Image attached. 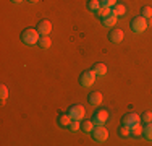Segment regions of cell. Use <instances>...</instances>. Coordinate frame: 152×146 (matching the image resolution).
I'll return each mask as SVG.
<instances>
[{
  "label": "cell",
  "instance_id": "cell-12",
  "mask_svg": "<svg viewBox=\"0 0 152 146\" xmlns=\"http://www.w3.org/2000/svg\"><path fill=\"white\" fill-rule=\"evenodd\" d=\"M92 72L96 73V76H104L107 75V65L99 62V63H94L92 65Z\"/></svg>",
  "mask_w": 152,
  "mask_h": 146
},
{
  "label": "cell",
  "instance_id": "cell-28",
  "mask_svg": "<svg viewBox=\"0 0 152 146\" xmlns=\"http://www.w3.org/2000/svg\"><path fill=\"white\" fill-rule=\"evenodd\" d=\"M12 2H13V3H21L23 0H12Z\"/></svg>",
  "mask_w": 152,
  "mask_h": 146
},
{
  "label": "cell",
  "instance_id": "cell-8",
  "mask_svg": "<svg viewBox=\"0 0 152 146\" xmlns=\"http://www.w3.org/2000/svg\"><path fill=\"white\" fill-rule=\"evenodd\" d=\"M36 29L39 31V34L41 36H50V31H52V23H50L49 20H41L37 23V26Z\"/></svg>",
  "mask_w": 152,
  "mask_h": 146
},
{
  "label": "cell",
  "instance_id": "cell-10",
  "mask_svg": "<svg viewBox=\"0 0 152 146\" xmlns=\"http://www.w3.org/2000/svg\"><path fill=\"white\" fill-rule=\"evenodd\" d=\"M88 101H89V104H92V105H96V107H97V105L102 104L104 96H102V93H99V91H92V93H89Z\"/></svg>",
  "mask_w": 152,
  "mask_h": 146
},
{
  "label": "cell",
  "instance_id": "cell-4",
  "mask_svg": "<svg viewBox=\"0 0 152 146\" xmlns=\"http://www.w3.org/2000/svg\"><path fill=\"white\" fill-rule=\"evenodd\" d=\"M96 73L92 72V68L91 70H84L81 73V76H79V83H81V86L83 88H91L94 85V81H96Z\"/></svg>",
  "mask_w": 152,
  "mask_h": 146
},
{
  "label": "cell",
  "instance_id": "cell-18",
  "mask_svg": "<svg viewBox=\"0 0 152 146\" xmlns=\"http://www.w3.org/2000/svg\"><path fill=\"white\" fill-rule=\"evenodd\" d=\"M96 13H97V16H99L100 20H104L105 16H108V15L112 13V8H108V7H102V5H100V8L97 10Z\"/></svg>",
  "mask_w": 152,
  "mask_h": 146
},
{
  "label": "cell",
  "instance_id": "cell-21",
  "mask_svg": "<svg viewBox=\"0 0 152 146\" xmlns=\"http://www.w3.org/2000/svg\"><path fill=\"white\" fill-rule=\"evenodd\" d=\"M118 135H120L121 138L131 136V128H129V127H126V125H121L120 128H118Z\"/></svg>",
  "mask_w": 152,
  "mask_h": 146
},
{
  "label": "cell",
  "instance_id": "cell-5",
  "mask_svg": "<svg viewBox=\"0 0 152 146\" xmlns=\"http://www.w3.org/2000/svg\"><path fill=\"white\" fill-rule=\"evenodd\" d=\"M91 135L97 143H104V141H107V138H108V130L104 125H96L94 130L91 131Z\"/></svg>",
  "mask_w": 152,
  "mask_h": 146
},
{
  "label": "cell",
  "instance_id": "cell-6",
  "mask_svg": "<svg viewBox=\"0 0 152 146\" xmlns=\"http://www.w3.org/2000/svg\"><path fill=\"white\" fill-rule=\"evenodd\" d=\"M137 123H141V115L134 114V112H128L121 117V125H126V127H134Z\"/></svg>",
  "mask_w": 152,
  "mask_h": 146
},
{
  "label": "cell",
  "instance_id": "cell-2",
  "mask_svg": "<svg viewBox=\"0 0 152 146\" xmlns=\"http://www.w3.org/2000/svg\"><path fill=\"white\" fill-rule=\"evenodd\" d=\"M129 26H131V31L136 32V34H141V32H144L149 26V20H146V18L142 16V15H137L131 20V23H129Z\"/></svg>",
  "mask_w": 152,
  "mask_h": 146
},
{
  "label": "cell",
  "instance_id": "cell-3",
  "mask_svg": "<svg viewBox=\"0 0 152 146\" xmlns=\"http://www.w3.org/2000/svg\"><path fill=\"white\" fill-rule=\"evenodd\" d=\"M91 120L94 122V125H105L107 120H108V111H107V109H104V107L96 109Z\"/></svg>",
  "mask_w": 152,
  "mask_h": 146
},
{
  "label": "cell",
  "instance_id": "cell-11",
  "mask_svg": "<svg viewBox=\"0 0 152 146\" xmlns=\"http://www.w3.org/2000/svg\"><path fill=\"white\" fill-rule=\"evenodd\" d=\"M71 120H73V119L68 115V112H66V114H60L58 119H57V125L61 127V128H63V127H65V128H68L70 123H71Z\"/></svg>",
  "mask_w": 152,
  "mask_h": 146
},
{
  "label": "cell",
  "instance_id": "cell-14",
  "mask_svg": "<svg viewBox=\"0 0 152 146\" xmlns=\"http://www.w3.org/2000/svg\"><path fill=\"white\" fill-rule=\"evenodd\" d=\"M37 46L41 47V49H50V46H52V39H50V36H41Z\"/></svg>",
  "mask_w": 152,
  "mask_h": 146
},
{
  "label": "cell",
  "instance_id": "cell-13",
  "mask_svg": "<svg viewBox=\"0 0 152 146\" xmlns=\"http://www.w3.org/2000/svg\"><path fill=\"white\" fill-rule=\"evenodd\" d=\"M117 20H118V16L113 13V10H112V13L108 15V16H105L104 20H100V21H102V24H104V26L112 28V26H115V24H117Z\"/></svg>",
  "mask_w": 152,
  "mask_h": 146
},
{
  "label": "cell",
  "instance_id": "cell-9",
  "mask_svg": "<svg viewBox=\"0 0 152 146\" xmlns=\"http://www.w3.org/2000/svg\"><path fill=\"white\" fill-rule=\"evenodd\" d=\"M121 39H123V31H121V29L112 28L110 31H108V41H110V42L118 44V42H121Z\"/></svg>",
  "mask_w": 152,
  "mask_h": 146
},
{
  "label": "cell",
  "instance_id": "cell-19",
  "mask_svg": "<svg viewBox=\"0 0 152 146\" xmlns=\"http://www.w3.org/2000/svg\"><path fill=\"white\" fill-rule=\"evenodd\" d=\"M142 130H144V127L141 125V123H137V125L131 127V136H133V138H139L141 135H142Z\"/></svg>",
  "mask_w": 152,
  "mask_h": 146
},
{
  "label": "cell",
  "instance_id": "cell-27",
  "mask_svg": "<svg viewBox=\"0 0 152 146\" xmlns=\"http://www.w3.org/2000/svg\"><path fill=\"white\" fill-rule=\"evenodd\" d=\"M26 2H28V3H31V5H34V3H37L39 0H26Z\"/></svg>",
  "mask_w": 152,
  "mask_h": 146
},
{
  "label": "cell",
  "instance_id": "cell-7",
  "mask_svg": "<svg viewBox=\"0 0 152 146\" xmlns=\"http://www.w3.org/2000/svg\"><path fill=\"white\" fill-rule=\"evenodd\" d=\"M84 114H86V111H84V107H83L81 104H73V105H70V109H68V115H70L73 120H83Z\"/></svg>",
  "mask_w": 152,
  "mask_h": 146
},
{
  "label": "cell",
  "instance_id": "cell-20",
  "mask_svg": "<svg viewBox=\"0 0 152 146\" xmlns=\"http://www.w3.org/2000/svg\"><path fill=\"white\" fill-rule=\"evenodd\" d=\"M142 135H144V138L146 140H152V122H149V123H146L144 125V130H142Z\"/></svg>",
  "mask_w": 152,
  "mask_h": 146
},
{
  "label": "cell",
  "instance_id": "cell-1",
  "mask_svg": "<svg viewBox=\"0 0 152 146\" xmlns=\"http://www.w3.org/2000/svg\"><path fill=\"white\" fill-rule=\"evenodd\" d=\"M20 39H21V42L26 44V46H34V44L39 42L41 34H39V31H37V29H34V28H26V29L21 31Z\"/></svg>",
  "mask_w": 152,
  "mask_h": 146
},
{
  "label": "cell",
  "instance_id": "cell-17",
  "mask_svg": "<svg viewBox=\"0 0 152 146\" xmlns=\"http://www.w3.org/2000/svg\"><path fill=\"white\" fill-rule=\"evenodd\" d=\"M86 5H88V10H89V12H94V13H96L97 10L100 8V0H88V3H86Z\"/></svg>",
  "mask_w": 152,
  "mask_h": 146
},
{
  "label": "cell",
  "instance_id": "cell-26",
  "mask_svg": "<svg viewBox=\"0 0 152 146\" xmlns=\"http://www.w3.org/2000/svg\"><path fill=\"white\" fill-rule=\"evenodd\" d=\"M115 3H117V0H100V5H102V7H108V8H112Z\"/></svg>",
  "mask_w": 152,
  "mask_h": 146
},
{
  "label": "cell",
  "instance_id": "cell-15",
  "mask_svg": "<svg viewBox=\"0 0 152 146\" xmlns=\"http://www.w3.org/2000/svg\"><path fill=\"white\" fill-rule=\"evenodd\" d=\"M112 10H113V13L117 15V16H121V15H125L126 13V7L123 5V3H120V2H117L113 7H112Z\"/></svg>",
  "mask_w": 152,
  "mask_h": 146
},
{
  "label": "cell",
  "instance_id": "cell-25",
  "mask_svg": "<svg viewBox=\"0 0 152 146\" xmlns=\"http://www.w3.org/2000/svg\"><path fill=\"white\" fill-rule=\"evenodd\" d=\"M7 97H8V88L5 85H2L0 86V99H2V102H5Z\"/></svg>",
  "mask_w": 152,
  "mask_h": 146
},
{
  "label": "cell",
  "instance_id": "cell-22",
  "mask_svg": "<svg viewBox=\"0 0 152 146\" xmlns=\"http://www.w3.org/2000/svg\"><path fill=\"white\" fill-rule=\"evenodd\" d=\"M141 15H142L146 20H152V7L149 5H144L142 8H141Z\"/></svg>",
  "mask_w": 152,
  "mask_h": 146
},
{
  "label": "cell",
  "instance_id": "cell-23",
  "mask_svg": "<svg viewBox=\"0 0 152 146\" xmlns=\"http://www.w3.org/2000/svg\"><path fill=\"white\" fill-rule=\"evenodd\" d=\"M68 130H70V131H79V130H81V120H71Z\"/></svg>",
  "mask_w": 152,
  "mask_h": 146
},
{
  "label": "cell",
  "instance_id": "cell-24",
  "mask_svg": "<svg viewBox=\"0 0 152 146\" xmlns=\"http://www.w3.org/2000/svg\"><path fill=\"white\" fill-rule=\"evenodd\" d=\"M141 120H142L144 123L152 122V112H151V111H144L142 114H141Z\"/></svg>",
  "mask_w": 152,
  "mask_h": 146
},
{
  "label": "cell",
  "instance_id": "cell-16",
  "mask_svg": "<svg viewBox=\"0 0 152 146\" xmlns=\"http://www.w3.org/2000/svg\"><path fill=\"white\" fill-rule=\"evenodd\" d=\"M94 127H96V125H94L92 120H83V122H81V130L86 131V133H91V131L94 130Z\"/></svg>",
  "mask_w": 152,
  "mask_h": 146
}]
</instances>
